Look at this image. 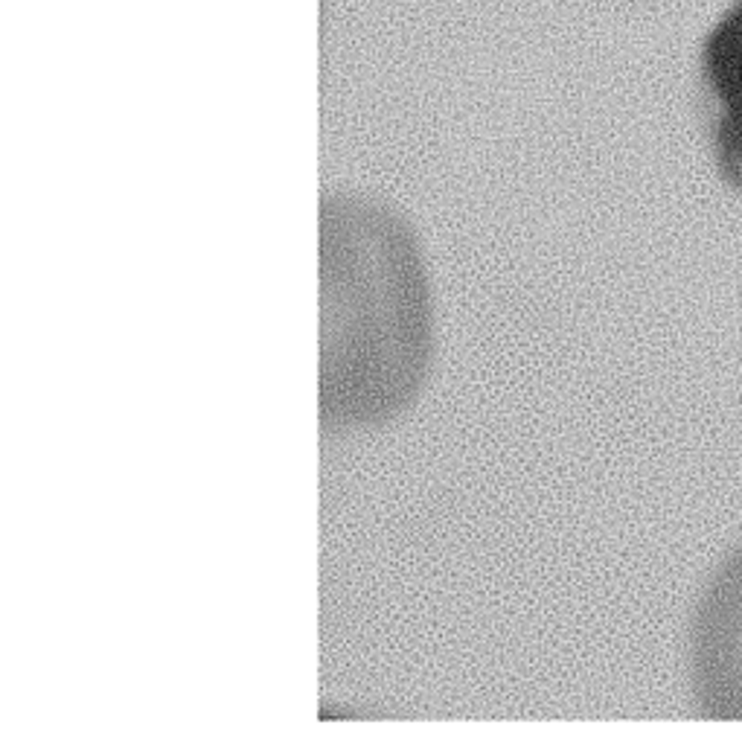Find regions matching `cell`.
I'll list each match as a JSON object with an SVG mask.
<instances>
[{
	"label": "cell",
	"mask_w": 742,
	"mask_h": 745,
	"mask_svg": "<svg viewBox=\"0 0 742 745\" xmlns=\"http://www.w3.org/2000/svg\"><path fill=\"white\" fill-rule=\"evenodd\" d=\"M690 687L710 719H742V542L716 565L693 615Z\"/></svg>",
	"instance_id": "1"
}]
</instances>
